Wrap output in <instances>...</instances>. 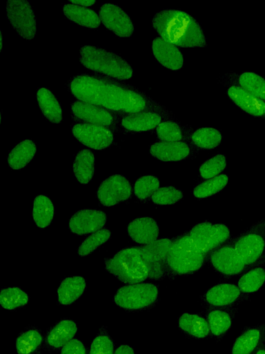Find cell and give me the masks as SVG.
<instances>
[{
	"mask_svg": "<svg viewBox=\"0 0 265 354\" xmlns=\"http://www.w3.org/2000/svg\"><path fill=\"white\" fill-rule=\"evenodd\" d=\"M171 118H174L172 112L167 109L148 110L122 115L120 124L129 131L144 132L156 129L161 122Z\"/></svg>",
	"mask_w": 265,
	"mask_h": 354,
	"instance_id": "2e32d148",
	"label": "cell"
},
{
	"mask_svg": "<svg viewBox=\"0 0 265 354\" xmlns=\"http://www.w3.org/2000/svg\"><path fill=\"white\" fill-rule=\"evenodd\" d=\"M89 354H114V342L105 327L100 328L91 344Z\"/></svg>",
	"mask_w": 265,
	"mask_h": 354,
	"instance_id": "7bdbcfd3",
	"label": "cell"
},
{
	"mask_svg": "<svg viewBox=\"0 0 265 354\" xmlns=\"http://www.w3.org/2000/svg\"><path fill=\"white\" fill-rule=\"evenodd\" d=\"M157 299L158 288L156 285L139 283L121 287L114 297V301L124 309L137 310L150 307Z\"/></svg>",
	"mask_w": 265,
	"mask_h": 354,
	"instance_id": "52a82bcc",
	"label": "cell"
},
{
	"mask_svg": "<svg viewBox=\"0 0 265 354\" xmlns=\"http://www.w3.org/2000/svg\"><path fill=\"white\" fill-rule=\"evenodd\" d=\"M265 343V324L247 327L236 339L232 354H252Z\"/></svg>",
	"mask_w": 265,
	"mask_h": 354,
	"instance_id": "603a6c76",
	"label": "cell"
},
{
	"mask_svg": "<svg viewBox=\"0 0 265 354\" xmlns=\"http://www.w3.org/2000/svg\"><path fill=\"white\" fill-rule=\"evenodd\" d=\"M252 354H265V346H261L257 350H255Z\"/></svg>",
	"mask_w": 265,
	"mask_h": 354,
	"instance_id": "c3c4849f",
	"label": "cell"
},
{
	"mask_svg": "<svg viewBox=\"0 0 265 354\" xmlns=\"http://www.w3.org/2000/svg\"><path fill=\"white\" fill-rule=\"evenodd\" d=\"M42 343V335L38 329L30 328L22 332L16 339L15 348L19 354H32Z\"/></svg>",
	"mask_w": 265,
	"mask_h": 354,
	"instance_id": "8d00e7d4",
	"label": "cell"
},
{
	"mask_svg": "<svg viewBox=\"0 0 265 354\" xmlns=\"http://www.w3.org/2000/svg\"><path fill=\"white\" fill-rule=\"evenodd\" d=\"M106 223V214L101 210L85 209L77 211L69 221L70 230L77 235L94 233Z\"/></svg>",
	"mask_w": 265,
	"mask_h": 354,
	"instance_id": "d6986e66",
	"label": "cell"
},
{
	"mask_svg": "<svg viewBox=\"0 0 265 354\" xmlns=\"http://www.w3.org/2000/svg\"><path fill=\"white\" fill-rule=\"evenodd\" d=\"M71 132L81 144L95 150L108 147L114 139L110 129L92 124L77 123L72 127Z\"/></svg>",
	"mask_w": 265,
	"mask_h": 354,
	"instance_id": "5bb4252c",
	"label": "cell"
},
{
	"mask_svg": "<svg viewBox=\"0 0 265 354\" xmlns=\"http://www.w3.org/2000/svg\"><path fill=\"white\" fill-rule=\"evenodd\" d=\"M39 107L43 115L50 122L58 124L62 120V109L54 94L46 88H40L37 93Z\"/></svg>",
	"mask_w": 265,
	"mask_h": 354,
	"instance_id": "4316f807",
	"label": "cell"
},
{
	"mask_svg": "<svg viewBox=\"0 0 265 354\" xmlns=\"http://www.w3.org/2000/svg\"><path fill=\"white\" fill-rule=\"evenodd\" d=\"M229 99L244 112L255 117L265 118V102L237 85L226 91Z\"/></svg>",
	"mask_w": 265,
	"mask_h": 354,
	"instance_id": "44dd1931",
	"label": "cell"
},
{
	"mask_svg": "<svg viewBox=\"0 0 265 354\" xmlns=\"http://www.w3.org/2000/svg\"><path fill=\"white\" fill-rule=\"evenodd\" d=\"M79 62L86 68L95 73L119 80H126L133 75L129 63L117 54L92 45L81 46Z\"/></svg>",
	"mask_w": 265,
	"mask_h": 354,
	"instance_id": "277c9868",
	"label": "cell"
},
{
	"mask_svg": "<svg viewBox=\"0 0 265 354\" xmlns=\"http://www.w3.org/2000/svg\"><path fill=\"white\" fill-rule=\"evenodd\" d=\"M173 239L162 238L141 246V256L148 268V278L160 280L166 274V257Z\"/></svg>",
	"mask_w": 265,
	"mask_h": 354,
	"instance_id": "7c38bea8",
	"label": "cell"
},
{
	"mask_svg": "<svg viewBox=\"0 0 265 354\" xmlns=\"http://www.w3.org/2000/svg\"><path fill=\"white\" fill-rule=\"evenodd\" d=\"M188 234L205 256L231 238L230 230L226 225L208 221L197 223Z\"/></svg>",
	"mask_w": 265,
	"mask_h": 354,
	"instance_id": "ba28073f",
	"label": "cell"
},
{
	"mask_svg": "<svg viewBox=\"0 0 265 354\" xmlns=\"http://www.w3.org/2000/svg\"><path fill=\"white\" fill-rule=\"evenodd\" d=\"M226 167V157L221 154L206 160L199 169V175L204 179H210L216 177L225 169Z\"/></svg>",
	"mask_w": 265,
	"mask_h": 354,
	"instance_id": "b9f144b4",
	"label": "cell"
},
{
	"mask_svg": "<svg viewBox=\"0 0 265 354\" xmlns=\"http://www.w3.org/2000/svg\"><path fill=\"white\" fill-rule=\"evenodd\" d=\"M232 84L237 85L249 93L265 100V80L253 72H244L239 75L230 77Z\"/></svg>",
	"mask_w": 265,
	"mask_h": 354,
	"instance_id": "4dcf8cb0",
	"label": "cell"
},
{
	"mask_svg": "<svg viewBox=\"0 0 265 354\" xmlns=\"http://www.w3.org/2000/svg\"><path fill=\"white\" fill-rule=\"evenodd\" d=\"M206 256L195 245L188 232L173 238L166 257L169 278L193 274L204 266Z\"/></svg>",
	"mask_w": 265,
	"mask_h": 354,
	"instance_id": "3957f363",
	"label": "cell"
},
{
	"mask_svg": "<svg viewBox=\"0 0 265 354\" xmlns=\"http://www.w3.org/2000/svg\"><path fill=\"white\" fill-rule=\"evenodd\" d=\"M159 188V179L155 176L146 175L139 178L135 181L133 191L139 201L145 202L151 198L153 194Z\"/></svg>",
	"mask_w": 265,
	"mask_h": 354,
	"instance_id": "ab89813d",
	"label": "cell"
},
{
	"mask_svg": "<svg viewBox=\"0 0 265 354\" xmlns=\"http://www.w3.org/2000/svg\"><path fill=\"white\" fill-rule=\"evenodd\" d=\"M68 89L77 100L119 115L166 109L139 89L121 80L99 73L77 75Z\"/></svg>",
	"mask_w": 265,
	"mask_h": 354,
	"instance_id": "6da1fadb",
	"label": "cell"
},
{
	"mask_svg": "<svg viewBox=\"0 0 265 354\" xmlns=\"http://www.w3.org/2000/svg\"><path fill=\"white\" fill-rule=\"evenodd\" d=\"M228 177L226 174H220L213 178L207 179L197 185L193 192L197 198L211 196L222 191L228 184Z\"/></svg>",
	"mask_w": 265,
	"mask_h": 354,
	"instance_id": "74e56055",
	"label": "cell"
},
{
	"mask_svg": "<svg viewBox=\"0 0 265 354\" xmlns=\"http://www.w3.org/2000/svg\"><path fill=\"white\" fill-rule=\"evenodd\" d=\"M152 25L159 37L176 46L202 48L206 38L196 19L177 9H164L155 14Z\"/></svg>",
	"mask_w": 265,
	"mask_h": 354,
	"instance_id": "7a4b0ae2",
	"label": "cell"
},
{
	"mask_svg": "<svg viewBox=\"0 0 265 354\" xmlns=\"http://www.w3.org/2000/svg\"><path fill=\"white\" fill-rule=\"evenodd\" d=\"M70 112L72 118L80 123L97 124L115 130L119 122V114L80 100L71 104Z\"/></svg>",
	"mask_w": 265,
	"mask_h": 354,
	"instance_id": "8fae6325",
	"label": "cell"
},
{
	"mask_svg": "<svg viewBox=\"0 0 265 354\" xmlns=\"http://www.w3.org/2000/svg\"><path fill=\"white\" fill-rule=\"evenodd\" d=\"M110 236L111 232L108 229H101L92 233L79 245L77 250L78 254L81 257L88 255L106 242Z\"/></svg>",
	"mask_w": 265,
	"mask_h": 354,
	"instance_id": "60d3db41",
	"label": "cell"
},
{
	"mask_svg": "<svg viewBox=\"0 0 265 354\" xmlns=\"http://www.w3.org/2000/svg\"><path fill=\"white\" fill-rule=\"evenodd\" d=\"M29 297L17 287L3 288L0 293V304L7 310H14L28 304Z\"/></svg>",
	"mask_w": 265,
	"mask_h": 354,
	"instance_id": "f35d334b",
	"label": "cell"
},
{
	"mask_svg": "<svg viewBox=\"0 0 265 354\" xmlns=\"http://www.w3.org/2000/svg\"><path fill=\"white\" fill-rule=\"evenodd\" d=\"M178 325L181 330L195 338H205L210 333L206 319L197 314H182Z\"/></svg>",
	"mask_w": 265,
	"mask_h": 354,
	"instance_id": "1f68e13d",
	"label": "cell"
},
{
	"mask_svg": "<svg viewBox=\"0 0 265 354\" xmlns=\"http://www.w3.org/2000/svg\"><path fill=\"white\" fill-rule=\"evenodd\" d=\"M77 331V326L74 321L62 319L48 332L46 337V344L52 349H58L72 340Z\"/></svg>",
	"mask_w": 265,
	"mask_h": 354,
	"instance_id": "cb8c5ba5",
	"label": "cell"
},
{
	"mask_svg": "<svg viewBox=\"0 0 265 354\" xmlns=\"http://www.w3.org/2000/svg\"><path fill=\"white\" fill-rule=\"evenodd\" d=\"M152 51L157 61L165 68L178 71L184 66V56L178 47L160 37L153 39Z\"/></svg>",
	"mask_w": 265,
	"mask_h": 354,
	"instance_id": "ffe728a7",
	"label": "cell"
},
{
	"mask_svg": "<svg viewBox=\"0 0 265 354\" xmlns=\"http://www.w3.org/2000/svg\"><path fill=\"white\" fill-rule=\"evenodd\" d=\"M72 169L75 178L80 183H88L92 180L95 169L93 153L88 149L79 151L75 158Z\"/></svg>",
	"mask_w": 265,
	"mask_h": 354,
	"instance_id": "f1b7e54d",
	"label": "cell"
},
{
	"mask_svg": "<svg viewBox=\"0 0 265 354\" xmlns=\"http://www.w3.org/2000/svg\"><path fill=\"white\" fill-rule=\"evenodd\" d=\"M61 354H86V348L81 341L72 339L63 346Z\"/></svg>",
	"mask_w": 265,
	"mask_h": 354,
	"instance_id": "f6af8a7d",
	"label": "cell"
},
{
	"mask_svg": "<svg viewBox=\"0 0 265 354\" xmlns=\"http://www.w3.org/2000/svg\"><path fill=\"white\" fill-rule=\"evenodd\" d=\"M114 354H135L134 349L129 345H121L117 348Z\"/></svg>",
	"mask_w": 265,
	"mask_h": 354,
	"instance_id": "bcb514c9",
	"label": "cell"
},
{
	"mask_svg": "<svg viewBox=\"0 0 265 354\" xmlns=\"http://www.w3.org/2000/svg\"><path fill=\"white\" fill-rule=\"evenodd\" d=\"M196 149L190 140L157 142L150 145L149 152L154 158L164 162L180 161L192 157Z\"/></svg>",
	"mask_w": 265,
	"mask_h": 354,
	"instance_id": "ac0fdd59",
	"label": "cell"
},
{
	"mask_svg": "<svg viewBox=\"0 0 265 354\" xmlns=\"http://www.w3.org/2000/svg\"><path fill=\"white\" fill-rule=\"evenodd\" d=\"M106 270L121 282L139 283L148 278V268L140 247L124 248L105 260Z\"/></svg>",
	"mask_w": 265,
	"mask_h": 354,
	"instance_id": "5b68a950",
	"label": "cell"
},
{
	"mask_svg": "<svg viewBox=\"0 0 265 354\" xmlns=\"http://www.w3.org/2000/svg\"><path fill=\"white\" fill-rule=\"evenodd\" d=\"M231 240L248 270L265 264V218Z\"/></svg>",
	"mask_w": 265,
	"mask_h": 354,
	"instance_id": "8992f818",
	"label": "cell"
},
{
	"mask_svg": "<svg viewBox=\"0 0 265 354\" xmlns=\"http://www.w3.org/2000/svg\"><path fill=\"white\" fill-rule=\"evenodd\" d=\"M222 139L219 130L213 127H202L192 132L189 140L196 149L208 150L217 147Z\"/></svg>",
	"mask_w": 265,
	"mask_h": 354,
	"instance_id": "836d02e7",
	"label": "cell"
},
{
	"mask_svg": "<svg viewBox=\"0 0 265 354\" xmlns=\"http://www.w3.org/2000/svg\"><path fill=\"white\" fill-rule=\"evenodd\" d=\"M0 46H1V51L2 52V49H3V38H2L1 30L0 32Z\"/></svg>",
	"mask_w": 265,
	"mask_h": 354,
	"instance_id": "681fc988",
	"label": "cell"
},
{
	"mask_svg": "<svg viewBox=\"0 0 265 354\" xmlns=\"http://www.w3.org/2000/svg\"><path fill=\"white\" fill-rule=\"evenodd\" d=\"M246 296L237 286L222 283L208 289L202 296V303L206 307L223 308L238 303Z\"/></svg>",
	"mask_w": 265,
	"mask_h": 354,
	"instance_id": "e0dca14e",
	"label": "cell"
},
{
	"mask_svg": "<svg viewBox=\"0 0 265 354\" xmlns=\"http://www.w3.org/2000/svg\"><path fill=\"white\" fill-rule=\"evenodd\" d=\"M206 257L222 276L229 278L244 273L248 269L237 252L231 238Z\"/></svg>",
	"mask_w": 265,
	"mask_h": 354,
	"instance_id": "9c48e42d",
	"label": "cell"
},
{
	"mask_svg": "<svg viewBox=\"0 0 265 354\" xmlns=\"http://www.w3.org/2000/svg\"><path fill=\"white\" fill-rule=\"evenodd\" d=\"M210 333L217 337L224 336L230 329L232 324L230 313L223 308H213L206 314Z\"/></svg>",
	"mask_w": 265,
	"mask_h": 354,
	"instance_id": "e575fe53",
	"label": "cell"
},
{
	"mask_svg": "<svg viewBox=\"0 0 265 354\" xmlns=\"http://www.w3.org/2000/svg\"><path fill=\"white\" fill-rule=\"evenodd\" d=\"M36 151L37 147L33 140L21 141L10 151L8 163L13 169H23L32 160Z\"/></svg>",
	"mask_w": 265,
	"mask_h": 354,
	"instance_id": "f546056e",
	"label": "cell"
},
{
	"mask_svg": "<svg viewBox=\"0 0 265 354\" xmlns=\"http://www.w3.org/2000/svg\"><path fill=\"white\" fill-rule=\"evenodd\" d=\"M55 214V207L52 201L45 195L37 196L33 201L32 218L39 228L48 227Z\"/></svg>",
	"mask_w": 265,
	"mask_h": 354,
	"instance_id": "d6a6232c",
	"label": "cell"
},
{
	"mask_svg": "<svg viewBox=\"0 0 265 354\" xmlns=\"http://www.w3.org/2000/svg\"><path fill=\"white\" fill-rule=\"evenodd\" d=\"M6 17L19 35L25 39L35 37L36 18L29 1L9 0L6 6Z\"/></svg>",
	"mask_w": 265,
	"mask_h": 354,
	"instance_id": "30bf717a",
	"label": "cell"
},
{
	"mask_svg": "<svg viewBox=\"0 0 265 354\" xmlns=\"http://www.w3.org/2000/svg\"><path fill=\"white\" fill-rule=\"evenodd\" d=\"M69 3H73L75 5L81 6H92L94 3H95V1H91V0H70L68 1Z\"/></svg>",
	"mask_w": 265,
	"mask_h": 354,
	"instance_id": "7dc6e473",
	"label": "cell"
},
{
	"mask_svg": "<svg viewBox=\"0 0 265 354\" xmlns=\"http://www.w3.org/2000/svg\"><path fill=\"white\" fill-rule=\"evenodd\" d=\"M132 187L129 180L121 174H115L104 180L99 186L97 196L104 206H114L130 198Z\"/></svg>",
	"mask_w": 265,
	"mask_h": 354,
	"instance_id": "4fadbf2b",
	"label": "cell"
},
{
	"mask_svg": "<svg viewBox=\"0 0 265 354\" xmlns=\"http://www.w3.org/2000/svg\"><path fill=\"white\" fill-rule=\"evenodd\" d=\"M64 16L81 26L97 28L101 24L99 16L92 9L68 3L63 6Z\"/></svg>",
	"mask_w": 265,
	"mask_h": 354,
	"instance_id": "d4e9b609",
	"label": "cell"
},
{
	"mask_svg": "<svg viewBox=\"0 0 265 354\" xmlns=\"http://www.w3.org/2000/svg\"><path fill=\"white\" fill-rule=\"evenodd\" d=\"M265 283V268L259 266L246 271L239 278L237 286L244 294L257 291Z\"/></svg>",
	"mask_w": 265,
	"mask_h": 354,
	"instance_id": "d590c367",
	"label": "cell"
},
{
	"mask_svg": "<svg viewBox=\"0 0 265 354\" xmlns=\"http://www.w3.org/2000/svg\"><path fill=\"white\" fill-rule=\"evenodd\" d=\"M183 198L180 189L173 186L159 187L151 196V200L156 205H172Z\"/></svg>",
	"mask_w": 265,
	"mask_h": 354,
	"instance_id": "ee69618b",
	"label": "cell"
},
{
	"mask_svg": "<svg viewBox=\"0 0 265 354\" xmlns=\"http://www.w3.org/2000/svg\"><path fill=\"white\" fill-rule=\"evenodd\" d=\"M86 286V280L83 277L65 278L57 290L59 302L63 305L72 304L83 294Z\"/></svg>",
	"mask_w": 265,
	"mask_h": 354,
	"instance_id": "83f0119b",
	"label": "cell"
},
{
	"mask_svg": "<svg viewBox=\"0 0 265 354\" xmlns=\"http://www.w3.org/2000/svg\"><path fill=\"white\" fill-rule=\"evenodd\" d=\"M157 138L161 142L189 140L191 129L181 125L174 118L165 120L155 129Z\"/></svg>",
	"mask_w": 265,
	"mask_h": 354,
	"instance_id": "484cf974",
	"label": "cell"
},
{
	"mask_svg": "<svg viewBox=\"0 0 265 354\" xmlns=\"http://www.w3.org/2000/svg\"><path fill=\"white\" fill-rule=\"evenodd\" d=\"M99 16L104 26L119 37H129L134 32V24L130 17L116 4H102Z\"/></svg>",
	"mask_w": 265,
	"mask_h": 354,
	"instance_id": "9a60e30c",
	"label": "cell"
},
{
	"mask_svg": "<svg viewBox=\"0 0 265 354\" xmlns=\"http://www.w3.org/2000/svg\"><path fill=\"white\" fill-rule=\"evenodd\" d=\"M127 231L132 241L143 245L150 244L159 236V226L151 217H139L131 221Z\"/></svg>",
	"mask_w": 265,
	"mask_h": 354,
	"instance_id": "7402d4cb",
	"label": "cell"
}]
</instances>
